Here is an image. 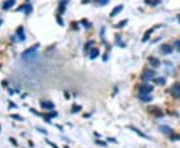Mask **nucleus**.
I'll list each match as a JSON object with an SVG mask.
<instances>
[{
	"label": "nucleus",
	"instance_id": "obj_1",
	"mask_svg": "<svg viewBox=\"0 0 180 148\" xmlns=\"http://www.w3.org/2000/svg\"><path fill=\"white\" fill-rule=\"evenodd\" d=\"M40 44H35V45H33L32 47L28 48L27 50H25V51L23 52V53L21 54V57L23 58V59H29V58L33 57V56L36 55V52H37V49L39 48Z\"/></svg>",
	"mask_w": 180,
	"mask_h": 148
},
{
	"label": "nucleus",
	"instance_id": "obj_2",
	"mask_svg": "<svg viewBox=\"0 0 180 148\" xmlns=\"http://www.w3.org/2000/svg\"><path fill=\"white\" fill-rule=\"evenodd\" d=\"M156 72L153 71V70H146L142 75H141V80L144 81V82H147V81H150L154 78Z\"/></svg>",
	"mask_w": 180,
	"mask_h": 148
},
{
	"label": "nucleus",
	"instance_id": "obj_3",
	"mask_svg": "<svg viewBox=\"0 0 180 148\" xmlns=\"http://www.w3.org/2000/svg\"><path fill=\"white\" fill-rule=\"evenodd\" d=\"M170 92L172 97L174 98H180V82H176L172 85L170 89Z\"/></svg>",
	"mask_w": 180,
	"mask_h": 148
},
{
	"label": "nucleus",
	"instance_id": "obj_4",
	"mask_svg": "<svg viewBox=\"0 0 180 148\" xmlns=\"http://www.w3.org/2000/svg\"><path fill=\"white\" fill-rule=\"evenodd\" d=\"M154 87L152 85H149V84H143L139 87V93L140 94H149L150 92H152Z\"/></svg>",
	"mask_w": 180,
	"mask_h": 148
},
{
	"label": "nucleus",
	"instance_id": "obj_5",
	"mask_svg": "<svg viewBox=\"0 0 180 148\" xmlns=\"http://www.w3.org/2000/svg\"><path fill=\"white\" fill-rule=\"evenodd\" d=\"M160 51L162 52L163 54L167 55V54H171L173 52V47L169 44H162L160 46Z\"/></svg>",
	"mask_w": 180,
	"mask_h": 148
},
{
	"label": "nucleus",
	"instance_id": "obj_6",
	"mask_svg": "<svg viewBox=\"0 0 180 148\" xmlns=\"http://www.w3.org/2000/svg\"><path fill=\"white\" fill-rule=\"evenodd\" d=\"M159 131L165 135H170L173 133V129L171 127L167 126V125H160L159 126Z\"/></svg>",
	"mask_w": 180,
	"mask_h": 148
},
{
	"label": "nucleus",
	"instance_id": "obj_7",
	"mask_svg": "<svg viewBox=\"0 0 180 148\" xmlns=\"http://www.w3.org/2000/svg\"><path fill=\"white\" fill-rule=\"evenodd\" d=\"M21 10H23L26 14H29L30 12L32 11V6L28 3H25V4H23V5L20 6V7L17 9V11H21Z\"/></svg>",
	"mask_w": 180,
	"mask_h": 148
},
{
	"label": "nucleus",
	"instance_id": "obj_8",
	"mask_svg": "<svg viewBox=\"0 0 180 148\" xmlns=\"http://www.w3.org/2000/svg\"><path fill=\"white\" fill-rule=\"evenodd\" d=\"M149 62H150V64L153 66V67H159L160 66V60L158 59V58L154 57V56H150V57L148 58Z\"/></svg>",
	"mask_w": 180,
	"mask_h": 148
},
{
	"label": "nucleus",
	"instance_id": "obj_9",
	"mask_svg": "<svg viewBox=\"0 0 180 148\" xmlns=\"http://www.w3.org/2000/svg\"><path fill=\"white\" fill-rule=\"evenodd\" d=\"M128 128L131 129L132 131H134V132H136L140 137H143V138H145V139H150V137H148L146 134H145V133H143L142 131H140L138 128H136V127H134V126H128Z\"/></svg>",
	"mask_w": 180,
	"mask_h": 148
},
{
	"label": "nucleus",
	"instance_id": "obj_10",
	"mask_svg": "<svg viewBox=\"0 0 180 148\" xmlns=\"http://www.w3.org/2000/svg\"><path fill=\"white\" fill-rule=\"evenodd\" d=\"M16 35L18 36L20 40H25V35H24V28L22 26H19L16 30Z\"/></svg>",
	"mask_w": 180,
	"mask_h": 148
},
{
	"label": "nucleus",
	"instance_id": "obj_11",
	"mask_svg": "<svg viewBox=\"0 0 180 148\" xmlns=\"http://www.w3.org/2000/svg\"><path fill=\"white\" fill-rule=\"evenodd\" d=\"M54 103L51 102V101H44V102H41V107L44 109H53L54 108Z\"/></svg>",
	"mask_w": 180,
	"mask_h": 148
},
{
	"label": "nucleus",
	"instance_id": "obj_12",
	"mask_svg": "<svg viewBox=\"0 0 180 148\" xmlns=\"http://www.w3.org/2000/svg\"><path fill=\"white\" fill-rule=\"evenodd\" d=\"M122 8H123V5L122 4H120V5H118V6H116V7H114V9L111 11V13H110V17H114L115 15H117V14L119 13V12L122 10Z\"/></svg>",
	"mask_w": 180,
	"mask_h": 148
},
{
	"label": "nucleus",
	"instance_id": "obj_13",
	"mask_svg": "<svg viewBox=\"0 0 180 148\" xmlns=\"http://www.w3.org/2000/svg\"><path fill=\"white\" fill-rule=\"evenodd\" d=\"M139 98H140V100L144 101V102H149V101L152 100L153 97L148 94H140L139 95Z\"/></svg>",
	"mask_w": 180,
	"mask_h": 148
},
{
	"label": "nucleus",
	"instance_id": "obj_14",
	"mask_svg": "<svg viewBox=\"0 0 180 148\" xmlns=\"http://www.w3.org/2000/svg\"><path fill=\"white\" fill-rule=\"evenodd\" d=\"M15 4V1L14 0H9V1H6V2H4V4H3V9L4 10H8V9H10V8L12 7V6Z\"/></svg>",
	"mask_w": 180,
	"mask_h": 148
},
{
	"label": "nucleus",
	"instance_id": "obj_15",
	"mask_svg": "<svg viewBox=\"0 0 180 148\" xmlns=\"http://www.w3.org/2000/svg\"><path fill=\"white\" fill-rule=\"evenodd\" d=\"M154 29H155V28H151V29L147 30L146 33H145V35H144V37L142 38V41H143V42H146L147 40L149 39V37H150V35H151V33H152V32L154 31Z\"/></svg>",
	"mask_w": 180,
	"mask_h": 148
},
{
	"label": "nucleus",
	"instance_id": "obj_16",
	"mask_svg": "<svg viewBox=\"0 0 180 148\" xmlns=\"http://www.w3.org/2000/svg\"><path fill=\"white\" fill-rule=\"evenodd\" d=\"M154 82L156 83L157 85H164L166 83V80H165L164 77H158V78L154 79Z\"/></svg>",
	"mask_w": 180,
	"mask_h": 148
},
{
	"label": "nucleus",
	"instance_id": "obj_17",
	"mask_svg": "<svg viewBox=\"0 0 180 148\" xmlns=\"http://www.w3.org/2000/svg\"><path fill=\"white\" fill-rule=\"evenodd\" d=\"M98 55H99V50L96 49V48H94L90 53V58L91 59H95Z\"/></svg>",
	"mask_w": 180,
	"mask_h": 148
},
{
	"label": "nucleus",
	"instance_id": "obj_18",
	"mask_svg": "<svg viewBox=\"0 0 180 148\" xmlns=\"http://www.w3.org/2000/svg\"><path fill=\"white\" fill-rule=\"evenodd\" d=\"M80 110H81V106H78L77 104H73L72 109H71V113H77L78 111Z\"/></svg>",
	"mask_w": 180,
	"mask_h": 148
},
{
	"label": "nucleus",
	"instance_id": "obj_19",
	"mask_svg": "<svg viewBox=\"0 0 180 148\" xmlns=\"http://www.w3.org/2000/svg\"><path fill=\"white\" fill-rule=\"evenodd\" d=\"M127 22H128V20L127 19H124V20H122V21H120L118 24H117L115 27H118V28H122V27H124L125 25L127 24Z\"/></svg>",
	"mask_w": 180,
	"mask_h": 148
},
{
	"label": "nucleus",
	"instance_id": "obj_20",
	"mask_svg": "<svg viewBox=\"0 0 180 148\" xmlns=\"http://www.w3.org/2000/svg\"><path fill=\"white\" fill-rule=\"evenodd\" d=\"M145 3L146 4H149V5H151V6H155V5H157V4H159L160 3V1H157V0H153V1H145Z\"/></svg>",
	"mask_w": 180,
	"mask_h": 148
},
{
	"label": "nucleus",
	"instance_id": "obj_21",
	"mask_svg": "<svg viewBox=\"0 0 180 148\" xmlns=\"http://www.w3.org/2000/svg\"><path fill=\"white\" fill-rule=\"evenodd\" d=\"M93 44H94V41H92V40H91V41H88L87 43L85 44V50L89 49V48L93 45Z\"/></svg>",
	"mask_w": 180,
	"mask_h": 148
},
{
	"label": "nucleus",
	"instance_id": "obj_22",
	"mask_svg": "<svg viewBox=\"0 0 180 148\" xmlns=\"http://www.w3.org/2000/svg\"><path fill=\"white\" fill-rule=\"evenodd\" d=\"M95 143L98 145H100V146H107L106 142H104V141H101V140H96L95 141Z\"/></svg>",
	"mask_w": 180,
	"mask_h": 148
},
{
	"label": "nucleus",
	"instance_id": "obj_23",
	"mask_svg": "<svg viewBox=\"0 0 180 148\" xmlns=\"http://www.w3.org/2000/svg\"><path fill=\"white\" fill-rule=\"evenodd\" d=\"M46 116L50 117V118H51V117H56L57 116V112H56V111H54V112H50V113H48V114H46Z\"/></svg>",
	"mask_w": 180,
	"mask_h": 148
},
{
	"label": "nucleus",
	"instance_id": "obj_24",
	"mask_svg": "<svg viewBox=\"0 0 180 148\" xmlns=\"http://www.w3.org/2000/svg\"><path fill=\"white\" fill-rule=\"evenodd\" d=\"M45 141H46V142H47L48 144H49V145H50V146H51V147H53V148H58V147H57V145H56L55 143L51 142V141H50V140H48V139H45Z\"/></svg>",
	"mask_w": 180,
	"mask_h": 148
},
{
	"label": "nucleus",
	"instance_id": "obj_25",
	"mask_svg": "<svg viewBox=\"0 0 180 148\" xmlns=\"http://www.w3.org/2000/svg\"><path fill=\"white\" fill-rule=\"evenodd\" d=\"M171 140L175 141V140H180V135H172V136L170 137Z\"/></svg>",
	"mask_w": 180,
	"mask_h": 148
},
{
	"label": "nucleus",
	"instance_id": "obj_26",
	"mask_svg": "<svg viewBox=\"0 0 180 148\" xmlns=\"http://www.w3.org/2000/svg\"><path fill=\"white\" fill-rule=\"evenodd\" d=\"M56 19H57V22H58V23H59V25L63 26V24H64V23H63V20L61 19V17H60L59 15H58L57 17H56Z\"/></svg>",
	"mask_w": 180,
	"mask_h": 148
},
{
	"label": "nucleus",
	"instance_id": "obj_27",
	"mask_svg": "<svg viewBox=\"0 0 180 148\" xmlns=\"http://www.w3.org/2000/svg\"><path fill=\"white\" fill-rule=\"evenodd\" d=\"M174 45H175V47L178 49V51L180 52V40H177V41L174 43Z\"/></svg>",
	"mask_w": 180,
	"mask_h": 148
},
{
	"label": "nucleus",
	"instance_id": "obj_28",
	"mask_svg": "<svg viewBox=\"0 0 180 148\" xmlns=\"http://www.w3.org/2000/svg\"><path fill=\"white\" fill-rule=\"evenodd\" d=\"M98 3L99 4H101V5H105V4H107L108 3V0H100V1H98Z\"/></svg>",
	"mask_w": 180,
	"mask_h": 148
},
{
	"label": "nucleus",
	"instance_id": "obj_29",
	"mask_svg": "<svg viewBox=\"0 0 180 148\" xmlns=\"http://www.w3.org/2000/svg\"><path fill=\"white\" fill-rule=\"evenodd\" d=\"M10 141H11V142H12V143H13V144H14V145H15V146H17V142H16V141H15V140H14V139H13V138H10Z\"/></svg>",
	"mask_w": 180,
	"mask_h": 148
},
{
	"label": "nucleus",
	"instance_id": "obj_30",
	"mask_svg": "<svg viewBox=\"0 0 180 148\" xmlns=\"http://www.w3.org/2000/svg\"><path fill=\"white\" fill-rule=\"evenodd\" d=\"M37 130H38V131H40V132H42V133H44V134H47V131L42 130V128H37Z\"/></svg>",
	"mask_w": 180,
	"mask_h": 148
},
{
	"label": "nucleus",
	"instance_id": "obj_31",
	"mask_svg": "<svg viewBox=\"0 0 180 148\" xmlns=\"http://www.w3.org/2000/svg\"><path fill=\"white\" fill-rule=\"evenodd\" d=\"M11 117L12 118H17V119H20V120H21V117H19V116H17V115H11Z\"/></svg>",
	"mask_w": 180,
	"mask_h": 148
},
{
	"label": "nucleus",
	"instance_id": "obj_32",
	"mask_svg": "<svg viewBox=\"0 0 180 148\" xmlns=\"http://www.w3.org/2000/svg\"><path fill=\"white\" fill-rule=\"evenodd\" d=\"M108 141H112V142H116V140L113 138H108Z\"/></svg>",
	"mask_w": 180,
	"mask_h": 148
},
{
	"label": "nucleus",
	"instance_id": "obj_33",
	"mask_svg": "<svg viewBox=\"0 0 180 148\" xmlns=\"http://www.w3.org/2000/svg\"><path fill=\"white\" fill-rule=\"evenodd\" d=\"M1 23H2V20H1V19H0V24H1Z\"/></svg>",
	"mask_w": 180,
	"mask_h": 148
},
{
	"label": "nucleus",
	"instance_id": "obj_34",
	"mask_svg": "<svg viewBox=\"0 0 180 148\" xmlns=\"http://www.w3.org/2000/svg\"><path fill=\"white\" fill-rule=\"evenodd\" d=\"M65 148H68V147H67V146H65Z\"/></svg>",
	"mask_w": 180,
	"mask_h": 148
}]
</instances>
